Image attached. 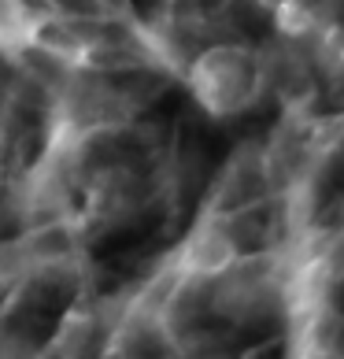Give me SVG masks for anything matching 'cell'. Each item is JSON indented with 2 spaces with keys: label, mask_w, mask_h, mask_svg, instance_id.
Instances as JSON below:
<instances>
[{
  "label": "cell",
  "mask_w": 344,
  "mask_h": 359,
  "mask_svg": "<svg viewBox=\"0 0 344 359\" xmlns=\"http://www.w3.org/2000/svg\"><path fill=\"white\" fill-rule=\"evenodd\" d=\"M0 144H4V123H0Z\"/></svg>",
  "instance_id": "4"
},
{
  "label": "cell",
  "mask_w": 344,
  "mask_h": 359,
  "mask_svg": "<svg viewBox=\"0 0 344 359\" xmlns=\"http://www.w3.org/2000/svg\"><path fill=\"white\" fill-rule=\"evenodd\" d=\"M185 86L211 118L248 115L270 97L267 48L233 41V37L200 45L185 63Z\"/></svg>",
  "instance_id": "1"
},
{
  "label": "cell",
  "mask_w": 344,
  "mask_h": 359,
  "mask_svg": "<svg viewBox=\"0 0 344 359\" xmlns=\"http://www.w3.org/2000/svg\"><path fill=\"white\" fill-rule=\"evenodd\" d=\"M241 256L245 252L233 237L230 219L207 211V215L189 230V237L181 241L170 271H174L178 278H185V282H215V278L226 274Z\"/></svg>",
  "instance_id": "2"
},
{
  "label": "cell",
  "mask_w": 344,
  "mask_h": 359,
  "mask_svg": "<svg viewBox=\"0 0 344 359\" xmlns=\"http://www.w3.org/2000/svg\"><path fill=\"white\" fill-rule=\"evenodd\" d=\"M267 196H274V185H270V170H267L263 144H245L241 152H233L226 170L219 175V185H215V193H211L207 211L230 215V211L259 204V201H267Z\"/></svg>",
  "instance_id": "3"
}]
</instances>
